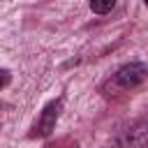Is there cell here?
I'll return each mask as SVG.
<instances>
[{
	"instance_id": "6da1fadb",
	"label": "cell",
	"mask_w": 148,
	"mask_h": 148,
	"mask_svg": "<svg viewBox=\"0 0 148 148\" xmlns=\"http://www.w3.org/2000/svg\"><path fill=\"white\" fill-rule=\"evenodd\" d=\"M148 79V67L143 62H127L116 72V81L125 88H134Z\"/></svg>"
},
{
	"instance_id": "277c9868",
	"label": "cell",
	"mask_w": 148,
	"mask_h": 148,
	"mask_svg": "<svg viewBox=\"0 0 148 148\" xmlns=\"http://www.w3.org/2000/svg\"><path fill=\"white\" fill-rule=\"evenodd\" d=\"M7 81H9V74H7L5 69H0V90L7 86Z\"/></svg>"
},
{
	"instance_id": "7a4b0ae2",
	"label": "cell",
	"mask_w": 148,
	"mask_h": 148,
	"mask_svg": "<svg viewBox=\"0 0 148 148\" xmlns=\"http://www.w3.org/2000/svg\"><path fill=\"white\" fill-rule=\"evenodd\" d=\"M58 113H60V102H49L42 111V118L37 123V134L39 136H46L56 130V120H58Z\"/></svg>"
},
{
	"instance_id": "5b68a950",
	"label": "cell",
	"mask_w": 148,
	"mask_h": 148,
	"mask_svg": "<svg viewBox=\"0 0 148 148\" xmlns=\"http://www.w3.org/2000/svg\"><path fill=\"white\" fill-rule=\"evenodd\" d=\"M146 5H148V0H146Z\"/></svg>"
},
{
	"instance_id": "3957f363",
	"label": "cell",
	"mask_w": 148,
	"mask_h": 148,
	"mask_svg": "<svg viewBox=\"0 0 148 148\" xmlns=\"http://www.w3.org/2000/svg\"><path fill=\"white\" fill-rule=\"evenodd\" d=\"M113 5H116V0H90V9L95 14H106L113 9Z\"/></svg>"
}]
</instances>
